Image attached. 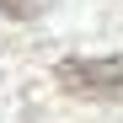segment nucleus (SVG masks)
Instances as JSON below:
<instances>
[{
	"instance_id": "f03ea898",
	"label": "nucleus",
	"mask_w": 123,
	"mask_h": 123,
	"mask_svg": "<svg viewBox=\"0 0 123 123\" xmlns=\"http://www.w3.org/2000/svg\"><path fill=\"white\" fill-rule=\"evenodd\" d=\"M0 11H6V16H16V22H27V16H37V11H43V0H0Z\"/></svg>"
},
{
	"instance_id": "f257e3e1",
	"label": "nucleus",
	"mask_w": 123,
	"mask_h": 123,
	"mask_svg": "<svg viewBox=\"0 0 123 123\" xmlns=\"http://www.w3.org/2000/svg\"><path fill=\"white\" fill-rule=\"evenodd\" d=\"M54 80L80 102H123V54L107 59H59Z\"/></svg>"
}]
</instances>
